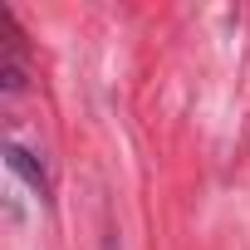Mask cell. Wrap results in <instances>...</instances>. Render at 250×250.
<instances>
[{
    "instance_id": "6da1fadb",
    "label": "cell",
    "mask_w": 250,
    "mask_h": 250,
    "mask_svg": "<svg viewBox=\"0 0 250 250\" xmlns=\"http://www.w3.org/2000/svg\"><path fill=\"white\" fill-rule=\"evenodd\" d=\"M5 162H10V172H15V177H25V182H30V191H35L40 201L49 196V177H44V167H40L20 143H10V147H5Z\"/></svg>"
}]
</instances>
